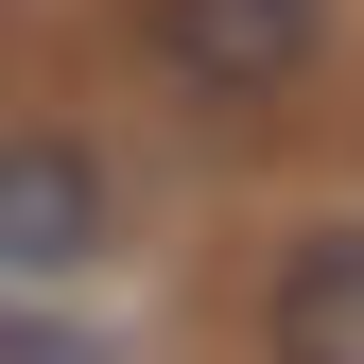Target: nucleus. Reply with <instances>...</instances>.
<instances>
[{"mask_svg": "<svg viewBox=\"0 0 364 364\" xmlns=\"http://www.w3.org/2000/svg\"><path fill=\"white\" fill-rule=\"evenodd\" d=\"M105 225H122V191L87 139H0V278H87Z\"/></svg>", "mask_w": 364, "mask_h": 364, "instance_id": "nucleus-1", "label": "nucleus"}, {"mask_svg": "<svg viewBox=\"0 0 364 364\" xmlns=\"http://www.w3.org/2000/svg\"><path fill=\"white\" fill-rule=\"evenodd\" d=\"M0 364H105V347H70V330H0Z\"/></svg>", "mask_w": 364, "mask_h": 364, "instance_id": "nucleus-4", "label": "nucleus"}, {"mask_svg": "<svg viewBox=\"0 0 364 364\" xmlns=\"http://www.w3.org/2000/svg\"><path fill=\"white\" fill-rule=\"evenodd\" d=\"M278 364H364V225H312L278 260Z\"/></svg>", "mask_w": 364, "mask_h": 364, "instance_id": "nucleus-3", "label": "nucleus"}, {"mask_svg": "<svg viewBox=\"0 0 364 364\" xmlns=\"http://www.w3.org/2000/svg\"><path fill=\"white\" fill-rule=\"evenodd\" d=\"M156 53L191 87H225V105H260V87H295L330 53V0H156Z\"/></svg>", "mask_w": 364, "mask_h": 364, "instance_id": "nucleus-2", "label": "nucleus"}]
</instances>
